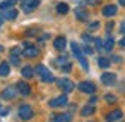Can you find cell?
I'll use <instances>...</instances> for the list:
<instances>
[{"label": "cell", "instance_id": "e575fe53", "mask_svg": "<svg viewBox=\"0 0 125 122\" xmlns=\"http://www.w3.org/2000/svg\"><path fill=\"white\" fill-rule=\"evenodd\" d=\"M111 60H113V62H122V59H120V57H113Z\"/></svg>", "mask_w": 125, "mask_h": 122}, {"label": "cell", "instance_id": "5bb4252c", "mask_svg": "<svg viewBox=\"0 0 125 122\" xmlns=\"http://www.w3.org/2000/svg\"><path fill=\"white\" fill-rule=\"evenodd\" d=\"M2 96H4L5 100H12V98L16 96V88H12V86L5 88V89H4V93H2Z\"/></svg>", "mask_w": 125, "mask_h": 122}, {"label": "cell", "instance_id": "8d00e7d4", "mask_svg": "<svg viewBox=\"0 0 125 122\" xmlns=\"http://www.w3.org/2000/svg\"><path fill=\"white\" fill-rule=\"evenodd\" d=\"M120 4H122V5H125V0H120Z\"/></svg>", "mask_w": 125, "mask_h": 122}, {"label": "cell", "instance_id": "1f68e13d", "mask_svg": "<svg viewBox=\"0 0 125 122\" xmlns=\"http://www.w3.org/2000/svg\"><path fill=\"white\" fill-rule=\"evenodd\" d=\"M87 4L89 5H96V4H99V0H87Z\"/></svg>", "mask_w": 125, "mask_h": 122}, {"label": "cell", "instance_id": "277c9868", "mask_svg": "<svg viewBox=\"0 0 125 122\" xmlns=\"http://www.w3.org/2000/svg\"><path fill=\"white\" fill-rule=\"evenodd\" d=\"M77 88H79L82 93H87V95H93V93L96 91V86H94L93 83H89V81H82Z\"/></svg>", "mask_w": 125, "mask_h": 122}, {"label": "cell", "instance_id": "836d02e7", "mask_svg": "<svg viewBox=\"0 0 125 122\" xmlns=\"http://www.w3.org/2000/svg\"><path fill=\"white\" fill-rule=\"evenodd\" d=\"M7 112H9V110H5V108H0V115H5Z\"/></svg>", "mask_w": 125, "mask_h": 122}, {"label": "cell", "instance_id": "4316f807", "mask_svg": "<svg viewBox=\"0 0 125 122\" xmlns=\"http://www.w3.org/2000/svg\"><path fill=\"white\" fill-rule=\"evenodd\" d=\"M93 52H94V48H93V47L87 43V45L84 47V53H93Z\"/></svg>", "mask_w": 125, "mask_h": 122}, {"label": "cell", "instance_id": "6da1fadb", "mask_svg": "<svg viewBox=\"0 0 125 122\" xmlns=\"http://www.w3.org/2000/svg\"><path fill=\"white\" fill-rule=\"evenodd\" d=\"M34 71L41 76V79H43L45 83H52V81H53V74H52L45 65H36V69H34Z\"/></svg>", "mask_w": 125, "mask_h": 122}, {"label": "cell", "instance_id": "9c48e42d", "mask_svg": "<svg viewBox=\"0 0 125 122\" xmlns=\"http://www.w3.org/2000/svg\"><path fill=\"white\" fill-rule=\"evenodd\" d=\"M122 117H123L122 110H113V112H110V113L106 115V120H108V122H118Z\"/></svg>", "mask_w": 125, "mask_h": 122}, {"label": "cell", "instance_id": "2e32d148", "mask_svg": "<svg viewBox=\"0 0 125 122\" xmlns=\"http://www.w3.org/2000/svg\"><path fill=\"white\" fill-rule=\"evenodd\" d=\"M10 72V64L9 62H2L0 64V76H9Z\"/></svg>", "mask_w": 125, "mask_h": 122}, {"label": "cell", "instance_id": "8fae6325", "mask_svg": "<svg viewBox=\"0 0 125 122\" xmlns=\"http://www.w3.org/2000/svg\"><path fill=\"white\" fill-rule=\"evenodd\" d=\"M116 5H113V4H110V5H104L103 7V16H106V17H111V16H115L116 14Z\"/></svg>", "mask_w": 125, "mask_h": 122}, {"label": "cell", "instance_id": "ffe728a7", "mask_svg": "<svg viewBox=\"0 0 125 122\" xmlns=\"http://www.w3.org/2000/svg\"><path fill=\"white\" fill-rule=\"evenodd\" d=\"M16 2H17V0H5V2L0 4V11H4V9H10L12 5H16Z\"/></svg>", "mask_w": 125, "mask_h": 122}, {"label": "cell", "instance_id": "3957f363", "mask_svg": "<svg viewBox=\"0 0 125 122\" xmlns=\"http://www.w3.org/2000/svg\"><path fill=\"white\" fill-rule=\"evenodd\" d=\"M19 117H21L22 120H29V119L33 117V108H31L29 105H21V108H19Z\"/></svg>", "mask_w": 125, "mask_h": 122}, {"label": "cell", "instance_id": "9a60e30c", "mask_svg": "<svg viewBox=\"0 0 125 122\" xmlns=\"http://www.w3.org/2000/svg\"><path fill=\"white\" fill-rule=\"evenodd\" d=\"M70 119H72L70 113H58L53 117V122H70Z\"/></svg>", "mask_w": 125, "mask_h": 122}, {"label": "cell", "instance_id": "d4e9b609", "mask_svg": "<svg viewBox=\"0 0 125 122\" xmlns=\"http://www.w3.org/2000/svg\"><path fill=\"white\" fill-rule=\"evenodd\" d=\"M93 43H94L96 50H101V48H103V41H101L99 38H94V41H93Z\"/></svg>", "mask_w": 125, "mask_h": 122}, {"label": "cell", "instance_id": "7c38bea8", "mask_svg": "<svg viewBox=\"0 0 125 122\" xmlns=\"http://www.w3.org/2000/svg\"><path fill=\"white\" fill-rule=\"evenodd\" d=\"M17 91H19L21 95H24V96H28V95L31 93V88H29V84H28V83H24V81H21V83H17Z\"/></svg>", "mask_w": 125, "mask_h": 122}, {"label": "cell", "instance_id": "5b68a950", "mask_svg": "<svg viewBox=\"0 0 125 122\" xmlns=\"http://www.w3.org/2000/svg\"><path fill=\"white\" fill-rule=\"evenodd\" d=\"M52 108H57V107H65L67 105V96L65 95H62V96H58V98H53V100H50V103H48Z\"/></svg>", "mask_w": 125, "mask_h": 122}, {"label": "cell", "instance_id": "484cf974", "mask_svg": "<svg viewBox=\"0 0 125 122\" xmlns=\"http://www.w3.org/2000/svg\"><path fill=\"white\" fill-rule=\"evenodd\" d=\"M82 38H84V41H86V43H89V45L94 41V38H93V36H89V35H82Z\"/></svg>", "mask_w": 125, "mask_h": 122}, {"label": "cell", "instance_id": "4dcf8cb0", "mask_svg": "<svg viewBox=\"0 0 125 122\" xmlns=\"http://www.w3.org/2000/svg\"><path fill=\"white\" fill-rule=\"evenodd\" d=\"M10 53H12V55H19V53H21V50H19V48H12V52H10Z\"/></svg>", "mask_w": 125, "mask_h": 122}, {"label": "cell", "instance_id": "d6a6232c", "mask_svg": "<svg viewBox=\"0 0 125 122\" xmlns=\"http://www.w3.org/2000/svg\"><path fill=\"white\" fill-rule=\"evenodd\" d=\"M120 31L125 35V23H122V26H120Z\"/></svg>", "mask_w": 125, "mask_h": 122}, {"label": "cell", "instance_id": "e0dca14e", "mask_svg": "<svg viewBox=\"0 0 125 122\" xmlns=\"http://www.w3.org/2000/svg\"><path fill=\"white\" fill-rule=\"evenodd\" d=\"M21 72H22V76H24L26 79H29V77H33V76H34V69H33V67H22V71H21Z\"/></svg>", "mask_w": 125, "mask_h": 122}, {"label": "cell", "instance_id": "d6986e66", "mask_svg": "<svg viewBox=\"0 0 125 122\" xmlns=\"http://www.w3.org/2000/svg\"><path fill=\"white\" fill-rule=\"evenodd\" d=\"M94 110H96V108H94L93 105H87V107H84V108L81 110V113H82L84 117H87V115H93V113H94Z\"/></svg>", "mask_w": 125, "mask_h": 122}, {"label": "cell", "instance_id": "f546056e", "mask_svg": "<svg viewBox=\"0 0 125 122\" xmlns=\"http://www.w3.org/2000/svg\"><path fill=\"white\" fill-rule=\"evenodd\" d=\"M99 28V23H91L89 24V29H98Z\"/></svg>", "mask_w": 125, "mask_h": 122}, {"label": "cell", "instance_id": "f35d334b", "mask_svg": "<svg viewBox=\"0 0 125 122\" xmlns=\"http://www.w3.org/2000/svg\"><path fill=\"white\" fill-rule=\"evenodd\" d=\"M0 52H2V47H0Z\"/></svg>", "mask_w": 125, "mask_h": 122}, {"label": "cell", "instance_id": "74e56055", "mask_svg": "<svg viewBox=\"0 0 125 122\" xmlns=\"http://www.w3.org/2000/svg\"><path fill=\"white\" fill-rule=\"evenodd\" d=\"M0 26H2V19H0Z\"/></svg>", "mask_w": 125, "mask_h": 122}, {"label": "cell", "instance_id": "30bf717a", "mask_svg": "<svg viewBox=\"0 0 125 122\" xmlns=\"http://www.w3.org/2000/svg\"><path fill=\"white\" fill-rule=\"evenodd\" d=\"M38 5H40V0H29V2H24L22 11H24V12H31V11H34Z\"/></svg>", "mask_w": 125, "mask_h": 122}, {"label": "cell", "instance_id": "603a6c76", "mask_svg": "<svg viewBox=\"0 0 125 122\" xmlns=\"http://www.w3.org/2000/svg\"><path fill=\"white\" fill-rule=\"evenodd\" d=\"M57 11H58V14H67L69 12V5L67 4H58L57 5Z\"/></svg>", "mask_w": 125, "mask_h": 122}, {"label": "cell", "instance_id": "cb8c5ba5", "mask_svg": "<svg viewBox=\"0 0 125 122\" xmlns=\"http://www.w3.org/2000/svg\"><path fill=\"white\" fill-rule=\"evenodd\" d=\"M98 65H99V67H103V69H106V67L110 65V60H108V59H104V57H99V59H98Z\"/></svg>", "mask_w": 125, "mask_h": 122}, {"label": "cell", "instance_id": "4fadbf2b", "mask_svg": "<svg viewBox=\"0 0 125 122\" xmlns=\"http://www.w3.org/2000/svg\"><path fill=\"white\" fill-rule=\"evenodd\" d=\"M65 47H67V40H65L63 36H58V38L55 40V48H57L58 52H63Z\"/></svg>", "mask_w": 125, "mask_h": 122}, {"label": "cell", "instance_id": "83f0119b", "mask_svg": "<svg viewBox=\"0 0 125 122\" xmlns=\"http://www.w3.org/2000/svg\"><path fill=\"white\" fill-rule=\"evenodd\" d=\"M104 100H106L108 103H113V101H116V98H115L113 95H106V96H104Z\"/></svg>", "mask_w": 125, "mask_h": 122}, {"label": "cell", "instance_id": "7a4b0ae2", "mask_svg": "<svg viewBox=\"0 0 125 122\" xmlns=\"http://www.w3.org/2000/svg\"><path fill=\"white\" fill-rule=\"evenodd\" d=\"M57 86H58L63 93H70V91L75 88L74 83H72L70 79H58V81H57Z\"/></svg>", "mask_w": 125, "mask_h": 122}, {"label": "cell", "instance_id": "8992f818", "mask_svg": "<svg viewBox=\"0 0 125 122\" xmlns=\"http://www.w3.org/2000/svg\"><path fill=\"white\" fill-rule=\"evenodd\" d=\"M0 14H2V17L4 19H7V21H12V19H16L17 17V11L16 9H4V11H0Z\"/></svg>", "mask_w": 125, "mask_h": 122}, {"label": "cell", "instance_id": "f1b7e54d", "mask_svg": "<svg viewBox=\"0 0 125 122\" xmlns=\"http://www.w3.org/2000/svg\"><path fill=\"white\" fill-rule=\"evenodd\" d=\"M57 64H63V65L69 64V62H67V57H60V59H57Z\"/></svg>", "mask_w": 125, "mask_h": 122}, {"label": "cell", "instance_id": "ba28073f", "mask_svg": "<svg viewBox=\"0 0 125 122\" xmlns=\"http://www.w3.org/2000/svg\"><path fill=\"white\" fill-rule=\"evenodd\" d=\"M101 81H103V84H106V86H111V84H115V81H116V76H115V74H111V72H104V74L101 76Z\"/></svg>", "mask_w": 125, "mask_h": 122}, {"label": "cell", "instance_id": "44dd1931", "mask_svg": "<svg viewBox=\"0 0 125 122\" xmlns=\"http://www.w3.org/2000/svg\"><path fill=\"white\" fill-rule=\"evenodd\" d=\"M75 16H77V19H81V21H86V19H87V12L82 11V9H75Z\"/></svg>", "mask_w": 125, "mask_h": 122}, {"label": "cell", "instance_id": "7402d4cb", "mask_svg": "<svg viewBox=\"0 0 125 122\" xmlns=\"http://www.w3.org/2000/svg\"><path fill=\"white\" fill-rule=\"evenodd\" d=\"M70 48H72V52H74V55L75 57H79V55H82V50H81V47L74 41V43H70Z\"/></svg>", "mask_w": 125, "mask_h": 122}, {"label": "cell", "instance_id": "ab89813d", "mask_svg": "<svg viewBox=\"0 0 125 122\" xmlns=\"http://www.w3.org/2000/svg\"><path fill=\"white\" fill-rule=\"evenodd\" d=\"M24 2H26V0H24Z\"/></svg>", "mask_w": 125, "mask_h": 122}, {"label": "cell", "instance_id": "52a82bcc", "mask_svg": "<svg viewBox=\"0 0 125 122\" xmlns=\"http://www.w3.org/2000/svg\"><path fill=\"white\" fill-rule=\"evenodd\" d=\"M38 48L36 47H33V45H28L26 43V47H24V55L26 57H29V59H34V57H38Z\"/></svg>", "mask_w": 125, "mask_h": 122}, {"label": "cell", "instance_id": "ac0fdd59", "mask_svg": "<svg viewBox=\"0 0 125 122\" xmlns=\"http://www.w3.org/2000/svg\"><path fill=\"white\" fill-rule=\"evenodd\" d=\"M113 45H115L113 38H106V40H104V43H103V48H104V52H110V50L113 48Z\"/></svg>", "mask_w": 125, "mask_h": 122}, {"label": "cell", "instance_id": "d590c367", "mask_svg": "<svg viewBox=\"0 0 125 122\" xmlns=\"http://www.w3.org/2000/svg\"><path fill=\"white\" fill-rule=\"evenodd\" d=\"M120 47H123V48H125V38H122V40H120Z\"/></svg>", "mask_w": 125, "mask_h": 122}]
</instances>
